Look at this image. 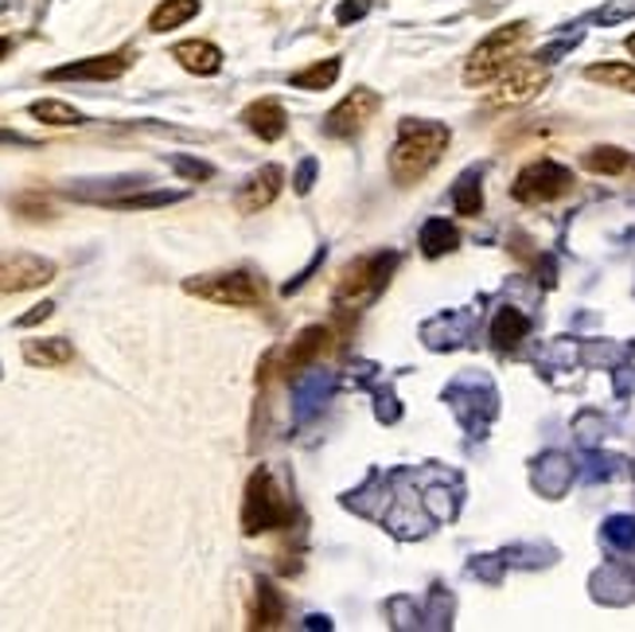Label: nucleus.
Segmentation results:
<instances>
[{"label": "nucleus", "instance_id": "f257e3e1", "mask_svg": "<svg viewBox=\"0 0 635 632\" xmlns=\"http://www.w3.org/2000/svg\"><path fill=\"white\" fill-rule=\"evenodd\" d=\"M448 126L441 121H421V118H405L397 126L394 149H390V177L397 188H413L417 180H425L433 169L441 164L448 149Z\"/></svg>", "mask_w": 635, "mask_h": 632}, {"label": "nucleus", "instance_id": "f03ea898", "mask_svg": "<svg viewBox=\"0 0 635 632\" xmlns=\"http://www.w3.org/2000/svg\"><path fill=\"white\" fill-rule=\"evenodd\" d=\"M397 270V254L394 250H382V254H371V258H355L351 265H343L340 281H335V293H332V309L340 317L343 329L355 324V317L390 285Z\"/></svg>", "mask_w": 635, "mask_h": 632}, {"label": "nucleus", "instance_id": "7ed1b4c3", "mask_svg": "<svg viewBox=\"0 0 635 632\" xmlns=\"http://www.w3.org/2000/svg\"><path fill=\"white\" fill-rule=\"evenodd\" d=\"M293 523H296V508L281 496L270 469L250 472L246 496H242V531L246 535H265V531H285Z\"/></svg>", "mask_w": 635, "mask_h": 632}, {"label": "nucleus", "instance_id": "20e7f679", "mask_svg": "<svg viewBox=\"0 0 635 632\" xmlns=\"http://www.w3.org/2000/svg\"><path fill=\"white\" fill-rule=\"evenodd\" d=\"M526 40H531V24H526V20L495 28V32L487 36V40H480L476 51L468 56L464 82H468V87H487V82H495L507 67H515V59L523 56Z\"/></svg>", "mask_w": 635, "mask_h": 632}, {"label": "nucleus", "instance_id": "39448f33", "mask_svg": "<svg viewBox=\"0 0 635 632\" xmlns=\"http://www.w3.org/2000/svg\"><path fill=\"white\" fill-rule=\"evenodd\" d=\"M445 399L453 407L456 422L468 430V438H484L492 418L500 414V394L484 375H461L456 383H448Z\"/></svg>", "mask_w": 635, "mask_h": 632}, {"label": "nucleus", "instance_id": "423d86ee", "mask_svg": "<svg viewBox=\"0 0 635 632\" xmlns=\"http://www.w3.org/2000/svg\"><path fill=\"white\" fill-rule=\"evenodd\" d=\"M191 297H203L211 304H231V309H250V304L265 301L262 281L250 270H223V273H203V278L183 281Z\"/></svg>", "mask_w": 635, "mask_h": 632}, {"label": "nucleus", "instance_id": "0eeeda50", "mask_svg": "<svg viewBox=\"0 0 635 632\" xmlns=\"http://www.w3.org/2000/svg\"><path fill=\"white\" fill-rule=\"evenodd\" d=\"M570 192H573V172L565 169V164L550 161V157L531 161L515 177V184H511V195H515L518 203H526V208L554 203V200H562V195H570Z\"/></svg>", "mask_w": 635, "mask_h": 632}, {"label": "nucleus", "instance_id": "6e6552de", "mask_svg": "<svg viewBox=\"0 0 635 632\" xmlns=\"http://www.w3.org/2000/svg\"><path fill=\"white\" fill-rule=\"evenodd\" d=\"M386 609L394 629H448L453 624V598L441 585H433L430 598H397Z\"/></svg>", "mask_w": 635, "mask_h": 632}, {"label": "nucleus", "instance_id": "1a4fd4ad", "mask_svg": "<svg viewBox=\"0 0 635 632\" xmlns=\"http://www.w3.org/2000/svg\"><path fill=\"white\" fill-rule=\"evenodd\" d=\"M550 82V67L531 59V63H515L500 74V79L487 87V106L503 110V106H523L531 98H538V90H546Z\"/></svg>", "mask_w": 635, "mask_h": 632}, {"label": "nucleus", "instance_id": "9d476101", "mask_svg": "<svg viewBox=\"0 0 635 632\" xmlns=\"http://www.w3.org/2000/svg\"><path fill=\"white\" fill-rule=\"evenodd\" d=\"M56 278V262L28 250H0V293H28Z\"/></svg>", "mask_w": 635, "mask_h": 632}, {"label": "nucleus", "instance_id": "9b49d317", "mask_svg": "<svg viewBox=\"0 0 635 632\" xmlns=\"http://www.w3.org/2000/svg\"><path fill=\"white\" fill-rule=\"evenodd\" d=\"M379 106H382V98L374 94V90H366V87L351 90V94L324 118V133L340 137V141H351V137L363 133V126L379 113Z\"/></svg>", "mask_w": 635, "mask_h": 632}, {"label": "nucleus", "instance_id": "f8f14e48", "mask_svg": "<svg viewBox=\"0 0 635 632\" xmlns=\"http://www.w3.org/2000/svg\"><path fill=\"white\" fill-rule=\"evenodd\" d=\"M133 67V51H110V56H90V59H74V63H63L56 71H48L43 79L48 82H113Z\"/></svg>", "mask_w": 635, "mask_h": 632}, {"label": "nucleus", "instance_id": "ddd939ff", "mask_svg": "<svg viewBox=\"0 0 635 632\" xmlns=\"http://www.w3.org/2000/svg\"><path fill=\"white\" fill-rule=\"evenodd\" d=\"M332 391H335L332 371H304V375L296 379V394H293L296 422H309V418H316L320 410L332 402Z\"/></svg>", "mask_w": 635, "mask_h": 632}, {"label": "nucleus", "instance_id": "4468645a", "mask_svg": "<svg viewBox=\"0 0 635 632\" xmlns=\"http://www.w3.org/2000/svg\"><path fill=\"white\" fill-rule=\"evenodd\" d=\"M281 184H285V172H281L278 164H265V169H258L254 177H250L246 184L239 188L234 203H239L242 215H254V211H265V208H270V203L281 195Z\"/></svg>", "mask_w": 635, "mask_h": 632}, {"label": "nucleus", "instance_id": "2eb2a0df", "mask_svg": "<svg viewBox=\"0 0 635 632\" xmlns=\"http://www.w3.org/2000/svg\"><path fill=\"white\" fill-rule=\"evenodd\" d=\"M573 472H577V469L570 464V457H562V453H542L538 461L531 464V484L542 492V496L557 500V496H565V492H570Z\"/></svg>", "mask_w": 635, "mask_h": 632}, {"label": "nucleus", "instance_id": "dca6fc26", "mask_svg": "<svg viewBox=\"0 0 635 632\" xmlns=\"http://www.w3.org/2000/svg\"><path fill=\"white\" fill-rule=\"evenodd\" d=\"M472 337V312H441L433 317L425 329H421V340L433 348V352H448V348H461L464 340Z\"/></svg>", "mask_w": 635, "mask_h": 632}, {"label": "nucleus", "instance_id": "f3484780", "mask_svg": "<svg viewBox=\"0 0 635 632\" xmlns=\"http://www.w3.org/2000/svg\"><path fill=\"white\" fill-rule=\"evenodd\" d=\"M242 126L254 137H262V141H281L289 129V113L278 98H258V102H250L242 110Z\"/></svg>", "mask_w": 635, "mask_h": 632}, {"label": "nucleus", "instance_id": "a211bd4d", "mask_svg": "<svg viewBox=\"0 0 635 632\" xmlns=\"http://www.w3.org/2000/svg\"><path fill=\"white\" fill-rule=\"evenodd\" d=\"M172 59L191 74H219L223 71V51L206 40H183L172 48Z\"/></svg>", "mask_w": 635, "mask_h": 632}, {"label": "nucleus", "instance_id": "6ab92c4d", "mask_svg": "<svg viewBox=\"0 0 635 632\" xmlns=\"http://www.w3.org/2000/svg\"><path fill=\"white\" fill-rule=\"evenodd\" d=\"M327 340H332V329H324V324H312V329H304L301 337L293 340L289 355H285V371H289V375H301V371H309L312 360H316V355L327 348Z\"/></svg>", "mask_w": 635, "mask_h": 632}, {"label": "nucleus", "instance_id": "aec40b11", "mask_svg": "<svg viewBox=\"0 0 635 632\" xmlns=\"http://www.w3.org/2000/svg\"><path fill=\"white\" fill-rule=\"evenodd\" d=\"M526 332H531V321H526V312L515 309V304H503L492 317V344L500 348V352H515L526 340Z\"/></svg>", "mask_w": 635, "mask_h": 632}, {"label": "nucleus", "instance_id": "412c9836", "mask_svg": "<svg viewBox=\"0 0 635 632\" xmlns=\"http://www.w3.org/2000/svg\"><path fill=\"white\" fill-rule=\"evenodd\" d=\"M285 624V601L273 590L270 578H258L254 609H250V629H281Z\"/></svg>", "mask_w": 635, "mask_h": 632}, {"label": "nucleus", "instance_id": "4be33fe9", "mask_svg": "<svg viewBox=\"0 0 635 632\" xmlns=\"http://www.w3.org/2000/svg\"><path fill=\"white\" fill-rule=\"evenodd\" d=\"M593 598L604 605H624L635 598V582L624 574V566H604L593 574Z\"/></svg>", "mask_w": 635, "mask_h": 632}, {"label": "nucleus", "instance_id": "5701e85b", "mask_svg": "<svg viewBox=\"0 0 635 632\" xmlns=\"http://www.w3.org/2000/svg\"><path fill=\"white\" fill-rule=\"evenodd\" d=\"M417 242L425 258H445L461 247V231H456V223H448V219H430V223L417 231Z\"/></svg>", "mask_w": 635, "mask_h": 632}, {"label": "nucleus", "instance_id": "b1692460", "mask_svg": "<svg viewBox=\"0 0 635 632\" xmlns=\"http://www.w3.org/2000/svg\"><path fill=\"white\" fill-rule=\"evenodd\" d=\"M24 360L32 368H63V363L74 360V348L71 340L56 337V340H28L24 344Z\"/></svg>", "mask_w": 635, "mask_h": 632}, {"label": "nucleus", "instance_id": "393cba45", "mask_svg": "<svg viewBox=\"0 0 635 632\" xmlns=\"http://www.w3.org/2000/svg\"><path fill=\"white\" fill-rule=\"evenodd\" d=\"M199 17V0H160L157 12L149 17V32H172V28L188 24Z\"/></svg>", "mask_w": 635, "mask_h": 632}, {"label": "nucleus", "instance_id": "a878e982", "mask_svg": "<svg viewBox=\"0 0 635 632\" xmlns=\"http://www.w3.org/2000/svg\"><path fill=\"white\" fill-rule=\"evenodd\" d=\"M480 177H484V169H468L461 180H456L453 188V208L456 215H480L484 211V192H480Z\"/></svg>", "mask_w": 635, "mask_h": 632}, {"label": "nucleus", "instance_id": "bb28decb", "mask_svg": "<svg viewBox=\"0 0 635 632\" xmlns=\"http://www.w3.org/2000/svg\"><path fill=\"white\" fill-rule=\"evenodd\" d=\"M585 164L588 172H596V177H619V172L627 169V152L616 149V144H596V149L585 152Z\"/></svg>", "mask_w": 635, "mask_h": 632}, {"label": "nucleus", "instance_id": "cd10ccee", "mask_svg": "<svg viewBox=\"0 0 635 632\" xmlns=\"http://www.w3.org/2000/svg\"><path fill=\"white\" fill-rule=\"evenodd\" d=\"M588 82H601V87L624 90V94H635V67L627 63H596L585 71Z\"/></svg>", "mask_w": 635, "mask_h": 632}, {"label": "nucleus", "instance_id": "c85d7f7f", "mask_svg": "<svg viewBox=\"0 0 635 632\" xmlns=\"http://www.w3.org/2000/svg\"><path fill=\"white\" fill-rule=\"evenodd\" d=\"M335 79H340V59H320V63L296 71L289 82H293V87H301V90H332Z\"/></svg>", "mask_w": 635, "mask_h": 632}, {"label": "nucleus", "instance_id": "c756f323", "mask_svg": "<svg viewBox=\"0 0 635 632\" xmlns=\"http://www.w3.org/2000/svg\"><path fill=\"white\" fill-rule=\"evenodd\" d=\"M32 118H40L43 126H59V129H71V126H82V113L74 106L59 102V98H43V102H32Z\"/></svg>", "mask_w": 635, "mask_h": 632}, {"label": "nucleus", "instance_id": "7c9ffc66", "mask_svg": "<svg viewBox=\"0 0 635 632\" xmlns=\"http://www.w3.org/2000/svg\"><path fill=\"white\" fill-rule=\"evenodd\" d=\"M601 539H604V546H612V551H632L635 546V515H612V520H604Z\"/></svg>", "mask_w": 635, "mask_h": 632}, {"label": "nucleus", "instance_id": "2f4dec72", "mask_svg": "<svg viewBox=\"0 0 635 632\" xmlns=\"http://www.w3.org/2000/svg\"><path fill=\"white\" fill-rule=\"evenodd\" d=\"M183 200V192H149V195H113L105 200L110 208H121V211H141V208H164V203H175Z\"/></svg>", "mask_w": 635, "mask_h": 632}, {"label": "nucleus", "instance_id": "473e14b6", "mask_svg": "<svg viewBox=\"0 0 635 632\" xmlns=\"http://www.w3.org/2000/svg\"><path fill=\"white\" fill-rule=\"evenodd\" d=\"M503 566H507V559L503 554H480V559H472V578H480V582L487 585H500L503 582Z\"/></svg>", "mask_w": 635, "mask_h": 632}, {"label": "nucleus", "instance_id": "72a5a7b5", "mask_svg": "<svg viewBox=\"0 0 635 632\" xmlns=\"http://www.w3.org/2000/svg\"><path fill=\"white\" fill-rule=\"evenodd\" d=\"M624 20H635V0H608L593 12V24H624Z\"/></svg>", "mask_w": 635, "mask_h": 632}, {"label": "nucleus", "instance_id": "f704fd0d", "mask_svg": "<svg viewBox=\"0 0 635 632\" xmlns=\"http://www.w3.org/2000/svg\"><path fill=\"white\" fill-rule=\"evenodd\" d=\"M581 36H585V32H581V28H573L570 36H562V40L546 43V48H542V51H538V56H534V59H538V63H546V67H554L557 59H565V56H570L573 48H577V43H581Z\"/></svg>", "mask_w": 635, "mask_h": 632}, {"label": "nucleus", "instance_id": "c9c22d12", "mask_svg": "<svg viewBox=\"0 0 635 632\" xmlns=\"http://www.w3.org/2000/svg\"><path fill=\"white\" fill-rule=\"evenodd\" d=\"M619 464H624V461H619V457L593 453V457H588V461H585V469H581V472H585L588 481H608V476H619Z\"/></svg>", "mask_w": 635, "mask_h": 632}, {"label": "nucleus", "instance_id": "e433bc0d", "mask_svg": "<svg viewBox=\"0 0 635 632\" xmlns=\"http://www.w3.org/2000/svg\"><path fill=\"white\" fill-rule=\"evenodd\" d=\"M172 164L180 177H188V180H211V164H203V161H191V157H172Z\"/></svg>", "mask_w": 635, "mask_h": 632}, {"label": "nucleus", "instance_id": "4c0bfd02", "mask_svg": "<svg viewBox=\"0 0 635 632\" xmlns=\"http://www.w3.org/2000/svg\"><path fill=\"white\" fill-rule=\"evenodd\" d=\"M312 184H316V161H312V157H304V161L296 164V180H293L296 195H309Z\"/></svg>", "mask_w": 635, "mask_h": 632}, {"label": "nucleus", "instance_id": "58836bf2", "mask_svg": "<svg viewBox=\"0 0 635 632\" xmlns=\"http://www.w3.org/2000/svg\"><path fill=\"white\" fill-rule=\"evenodd\" d=\"M366 12H371V0H343L335 20H340V24H355V20H363Z\"/></svg>", "mask_w": 635, "mask_h": 632}, {"label": "nucleus", "instance_id": "ea45409f", "mask_svg": "<svg viewBox=\"0 0 635 632\" xmlns=\"http://www.w3.org/2000/svg\"><path fill=\"white\" fill-rule=\"evenodd\" d=\"M379 422H397V418H402V407H397V394L394 391H379Z\"/></svg>", "mask_w": 635, "mask_h": 632}, {"label": "nucleus", "instance_id": "a19ab883", "mask_svg": "<svg viewBox=\"0 0 635 632\" xmlns=\"http://www.w3.org/2000/svg\"><path fill=\"white\" fill-rule=\"evenodd\" d=\"M51 312H56V304H51V301H43V304H36V309L32 312H24V317H20V329H32V324H40V321H48V317H51Z\"/></svg>", "mask_w": 635, "mask_h": 632}, {"label": "nucleus", "instance_id": "79ce46f5", "mask_svg": "<svg viewBox=\"0 0 635 632\" xmlns=\"http://www.w3.org/2000/svg\"><path fill=\"white\" fill-rule=\"evenodd\" d=\"M17 211H28V219H48L51 208L43 200H32V195H24V200H17Z\"/></svg>", "mask_w": 635, "mask_h": 632}, {"label": "nucleus", "instance_id": "37998d69", "mask_svg": "<svg viewBox=\"0 0 635 632\" xmlns=\"http://www.w3.org/2000/svg\"><path fill=\"white\" fill-rule=\"evenodd\" d=\"M304 629H312V632H327V629H332V616H324V613L304 616Z\"/></svg>", "mask_w": 635, "mask_h": 632}, {"label": "nucleus", "instance_id": "c03bdc74", "mask_svg": "<svg viewBox=\"0 0 635 632\" xmlns=\"http://www.w3.org/2000/svg\"><path fill=\"white\" fill-rule=\"evenodd\" d=\"M635 387V371L632 368H619V375H616V391L619 394H627Z\"/></svg>", "mask_w": 635, "mask_h": 632}, {"label": "nucleus", "instance_id": "a18cd8bd", "mask_svg": "<svg viewBox=\"0 0 635 632\" xmlns=\"http://www.w3.org/2000/svg\"><path fill=\"white\" fill-rule=\"evenodd\" d=\"M0 144H32V141L20 137V133H12V129H0Z\"/></svg>", "mask_w": 635, "mask_h": 632}, {"label": "nucleus", "instance_id": "49530a36", "mask_svg": "<svg viewBox=\"0 0 635 632\" xmlns=\"http://www.w3.org/2000/svg\"><path fill=\"white\" fill-rule=\"evenodd\" d=\"M9 48H12V43H9V40H4V36H0V59L9 56Z\"/></svg>", "mask_w": 635, "mask_h": 632}, {"label": "nucleus", "instance_id": "de8ad7c7", "mask_svg": "<svg viewBox=\"0 0 635 632\" xmlns=\"http://www.w3.org/2000/svg\"><path fill=\"white\" fill-rule=\"evenodd\" d=\"M624 48H627V56H635V36H627V43H624Z\"/></svg>", "mask_w": 635, "mask_h": 632}]
</instances>
